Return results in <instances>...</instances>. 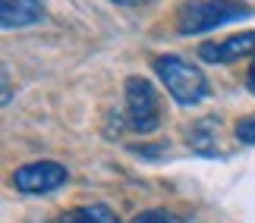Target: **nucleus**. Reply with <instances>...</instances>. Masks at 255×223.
<instances>
[{
	"label": "nucleus",
	"instance_id": "6",
	"mask_svg": "<svg viewBox=\"0 0 255 223\" xmlns=\"http://www.w3.org/2000/svg\"><path fill=\"white\" fill-rule=\"evenodd\" d=\"M41 19V0H0L3 28H25Z\"/></svg>",
	"mask_w": 255,
	"mask_h": 223
},
{
	"label": "nucleus",
	"instance_id": "12",
	"mask_svg": "<svg viewBox=\"0 0 255 223\" xmlns=\"http://www.w3.org/2000/svg\"><path fill=\"white\" fill-rule=\"evenodd\" d=\"M111 3H120V6H142V3H148V0H111Z\"/></svg>",
	"mask_w": 255,
	"mask_h": 223
},
{
	"label": "nucleus",
	"instance_id": "9",
	"mask_svg": "<svg viewBox=\"0 0 255 223\" xmlns=\"http://www.w3.org/2000/svg\"><path fill=\"white\" fill-rule=\"evenodd\" d=\"M237 139L243 145H255V113L252 116H243L237 123Z\"/></svg>",
	"mask_w": 255,
	"mask_h": 223
},
{
	"label": "nucleus",
	"instance_id": "2",
	"mask_svg": "<svg viewBox=\"0 0 255 223\" xmlns=\"http://www.w3.org/2000/svg\"><path fill=\"white\" fill-rule=\"evenodd\" d=\"M246 16H249V9L240 0H189L180 9V16H176V32L180 35H202V32H211L218 25L246 19Z\"/></svg>",
	"mask_w": 255,
	"mask_h": 223
},
{
	"label": "nucleus",
	"instance_id": "5",
	"mask_svg": "<svg viewBox=\"0 0 255 223\" xmlns=\"http://www.w3.org/2000/svg\"><path fill=\"white\" fill-rule=\"evenodd\" d=\"M249 54H255V32L230 35V38H224V41H205L199 47V57L208 60V63H237Z\"/></svg>",
	"mask_w": 255,
	"mask_h": 223
},
{
	"label": "nucleus",
	"instance_id": "11",
	"mask_svg": "<svg viewBox=\"0 0 255 223\" xmlns=\"http://www.w3.org/2000/svg\"><path fill=\"white\" fill-rule=\"evenodd\" d=\"M246 85L255 91V57H252V66H249V75H246Z\"/></svg>",
	"mask_w": 255,
	"mask_h": 223
},
{
	"label": "nucleus",
	"instance_id": "13",
	"mask_svg": "<svg viewBox=\"0 0 255 223\" xmlns=\"http://www.w3.org/2000/svg\"><path fill=\"white\" fill-rule=\"evenodd\" d=\"M3 101H9V79H6V73H3Z\"/></svg>",
	"mask_w": 255,
	"mask_h": 223
},
{
	"label": "nucleus",
	"instance_id": "3",
	"mask_svg": "<svg viewBox=\"0 0 255 223\" xmlns=\"http://www.w3.org/2000/svg\"><path fill=\"white\" fill-rule=\"evenodd\" d=\"M126 126L132 132H154L161 123V101L158 91L148 79L142 75H129L126 79Z\"/></svg>",
	"mask_w": 255,
	"mask_h": 223
},
{
	"label": "nucleus",
	"instance_id": "8",
	"mask_svg": "<svg viewBox=\"0 0 255 223\" xmlns=\"http://www.w3.org/2000/svg\"><path fill=\"white\" fill-rule=\"evenodd\" d=\"M60 223H120V217H117V211H114L111 205H101V201H95V205L73 208L70 214H63Z\"/></svg>",
	"mask_w": 255,
	"mask_h": 223
},
{
	"label": "nucleus",
	"instance_id": "4",
	"mask_svg": "<svg viewBox=\"0 0 255 223\" xmlns=\"http://www.w3.org/2000/svg\"><path fill=\"white\" fill-rule=\"evenodd\" d=\"M70 173H66L63 163L57 160H38V163H25L13 173V186L25 195H47V192H57L60 186H66Z\"/></svg>",
	"mask_w": 255,
	"mask_h": 223
},
{
	"label": "nucleus",
	"instance_id": "7",
	"mask_svg": "<svg viewBox=\"0 0 255 223\" xmlns=\"http://www.w3.org/2000/svg\"><path fill=\"white\" fill-rule=\"evenodd\" d=\"M218 129H221V123L214 120V116L189 126V148L195 154H202V157H218V154H224L221 142H218Z\"/></svg>",
	"mask_w": 255,
	"mask_h": 223
},
{
	"label": "nucleus",
	"instance_id": "1",
	"mask_svg": "<svg viewBox=\"0 0 255 223\" xmlns=\"http://www.w3.org/2000/svg\"><path fill=\"white\" fill-rule=\"evenodd\" d=\"M154 73L164 82V88L170 91V98L176 104H183V107H192V104L205 101V94H208L205 73L195 63L183 60V57H173V54L154 57Z\"/></svg>",
	"mask_w": 255,
	"mask_h": 223
},
{
	"label": "nucleus",
	"instance_id": "10",
	"mask_svg": "<svg viewBox=\"0 0 255 223\" xmlns=\"http://www.w3.org/2000/svg\"><path fill=\"white\" fill-rule=\"evenodd\" d=\"M132 223H183V220L167 214V211H145V214H139Z\"/></svg>",
	"mask_w": 255,
	"mask_h": 223
}]
</instances>
